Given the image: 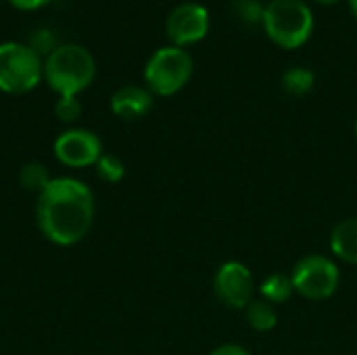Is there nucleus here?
Wrapping results in <instances>:
<instances>
[{"label":"nucleus","mask_w":357,"mask_h":355,"mask_svg":"<svg viewBox=\"0 0 357 355\" xmlns=\"http://www.w3.org/2000/svg\"><path fill=\"white\" fill-rule=\"evenodd\" d=\"M94 220V195L82 180L52 178L38 195L36 222L44 239L59 247L79 243Z\"/></svg>","instance_id":"1"},{"label":"nucleus","mask_w":357,"mask_h":355,"mask_svg":"<svg viewBox=\"0 0 357 355\" xmlns=\"http://www.w3.org/2000/svg\"><path fill=\"white\" fill-rule=\"evenodd\" d=\"M96 63L79 44H59L44 61V80L59 96H75L94 80Z\"/></svg>","instance_id":"2"},{"label":"nucleus","mask_w":357,"mask_h":355,"mask_svg":"<svg viewBox=\"0 0 357 355\" xmlns=\"http://www.w3.org/2000/svg\"><path fill=\"white\" fill-rule=\"evenodd\" d=\"M261 21L270 40L287 50L303 46L314 31V13L305 0H272Z\"/></svg>","instance_id":"3"},{"label":"nucleus","mask_w":357,"mask_h":355,"mask_svg":"<svg viewBox=\"0 0 357 355\" xmlns=\"http://www.w3.org/2000/svg\"><path fill=\"white\" fill-rule=\"evenodd\" d=\"M44 75V63L29 44H0V90L23 94L38 86Z\"/></svg>","instance_id":"4"},{"label":"nucleus","mask_w":357,"mask_h":355,"mask_svg":"<svg viewBox=\"0 0 357 355\" xmlns=\"http://www.w3.org/2000/svg\"><path fill=\"white\" fill-rule=\"evenodd\" d=\"M192 75V56L180 46H165L153 52L144 67V80L153 94L172 96L180 92Z\"/></svg>","instance_id":"5"},{"label":"nucleus","mask_w":357,"mask_h":355,"mask_svg":"<svg viewBox=\"0 0 357 355\" xmlns=\"http://www.w3.org/2000/svg\"><path fill=\"white\" fill-rule=\"evenodd\" d=\"M291 282L301 297L310 301H324L337 293L341 285V270L324 255H305L293 266Z\"/></svg>","instance_id":"6"},{"label":"nucleus","mask_w":357,"mask_h":355,"mask_svg":"<svg viewBox=\"0 0 357 355\" xmlns=\"http://www.w3.org/2000/svg\"><path fill=\"white\" fill-rule=\"evenodd\" d=\"M213 291L220 303L230 310H245L255 297V278L241 262H226L218 268Z\"/></svg>","instance_id":"7"},{"label":"nucleus","mask_w":357,"mask_h":355,"mask_svg":"<svg viewBox=\"0 0 357 355\" xmlns=\"http://www.w3.org/2000/svg\"><path fill=\"white\" fill-rule=\"evenodd\" d=\"M100 155H102V142L90 130L73 128L59 134V138L54 140V157L65 167L79 169V167L96 165Z\"/></svg>","instance_id":"8"},{"label":"nucleus","mask_w":357,"mask_h":355,"mask_svg":"<svg viewBox=\"0 0 357 355\" xmlns=\"http://www.w3.org/2000/svg\"><path fill=\"white\" fill-rule=\"evenodd\" d=\"M209 31V10L199 2H182L167 15L165 33L174 46H188L203 40Z\"/></svg>","instance_id":"9"},{"label":"nucleus","mask_w":357,"mask_h":355,"mask_svg":"<svg viewBox=\"0 0 357 355\" xmlns=\"http://www.w3.org/2000/svg\"><path fill=\"white\" fill-rule=\"evenodd\" d=\"M153 109V92L142 86H123L111 96V111L121 119H140Z\"/></svg>","instance_id":"10"},{"label":"nucleus","mask_w":357,"mask_h":355,"mask_svg":"<svg viewBox=\"0 0 357 355\" xmlns=\"http://www.w3.org/2000/svg\"><path fill=\"white\" fill-rule=\"evenodd\" d=\"M331 249L339 259L357 266V218H347L333 228Z\"/></svg>","instance_id":"11"},{"label":"nucleus","mask_w":357,"mask_h":355,"mask_svg":"<svg viewBox=\"0 0 357 355\" xmlns=\"http://www.w3.org/2000/svg\"><path fill=\"white\" fill-rule=\"evenodd\" d=\"M245 318L249 322V326L257 333H268L276 326L278 322V314L276 308L272 303H268L266 299H253L247 308H245Z\"/></svg>","instance_id":"12"},{"label":"nucleus","mask_w":357,"mask_h":355,"mask_svg":"<svg viewBox=\"0 0 357 355\" xmlns=\"http://www.w3.org/2000/svg\"><path fill=\"white\" fill-rule=\"evenodd\" d=\"M295 293L291 276L287 274H270L261 285H259V295L261 299H266L268 303L276 305V303H287L291 299V295Z\"/></svg>","instance_id":"13"},{"label":"nucleus","mask_w":357,"mask_h":355,"mask_svg":"<svg viewBox=\"0 0 357 355\" xmlns=\"http://www.w3.org/2000/svg\"><path fill=\"white\" fill-rule=\"evenodd\" d=\"M316 75L307 67H291L282 73V88L293 96H303L314 88Z\"/></svg>","instance_id":"14"},{"label":"nucleus","mask_w":357,"mask_h":355,"mask_svg":"<svg viewBox=\"0 0 357 355\" xmlns=\"http://www.w3.org/2000/svg\"><path fill=\"white\" fill-rule=\"evenodd\" d=\"M50 174L48 169L38 163V161H31V163H25L21 169H19V184L29 190V192H42L48 184H50Z\"/></svg>","instance_id":"15"},{"label":"nucleus","mask_w":357,"mask_h":355,"mask_svg":"<svg viewBox=\"0 0 357 355\" xmlns=\"http://www.w3.org/2000/svg\"><path fill=\"white\" fill-rule=\"evenodd\" d=\"M96 176L102 180V182H107V184H115V182H119L121 178H123V174H126V165H123V161L119 159V157H115V155H107V153H102L100 155V159L96 161Z\"/></svg>","instance_id":"16"},{"label":"nucleus","mask_w":357,"mask_h":355,"mask_svg":"<svg viewBox=\"0 0 357 355\" xmlns=\"http://www.w3.org/2000/svg\"><path fill=\"white\" fill-rule=\"evenodd\" d=\"M54 113L61 121L73 123L82 115V103L77 100V96H59L54 105Z\"/></svg>","instance_id":"17"},{"label":"nucleus","mask_w":357,"mask_h":355,"mask_svg":"<svg viewBox=\"0 0 357 355\" xmlns=\"http://www.w3.org/2000/svg\"><path fill=\"white\" fill-rule=\"evenodd\" d=\"M38 54H42V52H52L56 46H54V36L48 31V29H40V31H36L33 36H31V44H29Z\"/></svg>","instance_id":"18"},{"label":"nucleus","mask_w":357,"mask_h":355,"mask_svg":"<svg viewBox=\"0 0 357 355\" xmlns=\"http://www.w3.org/2000/svg\"><path fill=\"white\" fill-rule=\"evenodd\" d=\"M236 4H241V15L249 21L264 17V8H261L259 0H236Z\"/></svg>","instance_id":"19"},{"label":"nucleus","mask_w":357,"mask_h":355,"mask_svg":"<svg viewBox=\"0 0 357 355\" xmlns=\"http://www.w3.org/2000/svg\"><path fill=\"white\" fill-rule=\"evenodd\" d=\"M209 355H251L245 347H241V345H234V343H226V345H220V347H215L213 352Z\"/></svg>","instance_id":"20"},{"label":"nucleus","mask_w":357,"mask_h":355,"mask_svg":"<svg viewBox=\"0 0 357 355\" xmlns=\"http://www.w3.org/2000/svg\"><path fill=\"white\" fill-rule=\"evenodd\" d=\"M46 2H50V0H10V4L21 8V10H33V8H38V6H42Z\"/></svg>","instance_id":"21"},{"label":"nucleus","mask_w":357,"mask_h":355,"mask_svg":"<svg viewBox=\"0 0 357 355\" xmlns=\"http://www.w3.org/2000/svg\"><path fill=\"white\" fill-rule=\"evenodd\" d=\"M349 6H351L354 15H356V17H357V0H349Z\"/></svg>","instance_id":"22"},{"label":"nucleus","mask_w":357,"mask_h":355,"mask_svg":"<svg viewBox=\"0 0 357 355\" xmlns=\"http://www.w3.org/2000/svg\"><path fill=\"white\" fill-rule=\"evenodd\" d=\"M316 2H320V4H335V2H339V0H316Z\"/></svg>","instance_id":"23"},{"label":"nucleus","mask_w":357,"mask_h":355,"mask_svg":"<svg viewBox=\"0 0 357 355\" xmlns=\"http://www.w3.org/2000/svg\"><path fill=\"white\" fill-rule=\"evenodd\" d=\"M356 134H357V121H356Z\"/></svg>","instance_id":"24"}]
</instances>
